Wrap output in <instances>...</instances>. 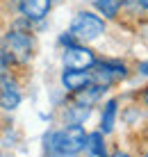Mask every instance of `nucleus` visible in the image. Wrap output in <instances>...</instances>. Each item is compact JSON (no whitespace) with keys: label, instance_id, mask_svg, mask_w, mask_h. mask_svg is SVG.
I'll return each instance as SVG.
<instances>
[{"label":"nucleus","instance_id":"f257e3e1","mask_svg":"<svg viewBox=\"0 0 148 157\" xmlns=\"http://www.w3.org/2000/svg\"><path fill=\"white\" fill-rule=\"evenodd\" d=\"M84 144H87V132L82 125H66L46 137V148L50 153H62V155H78L80 150H84Z\"/></svg>","mask_w":148,"mask_h":157},{"label":"nucleus","instance_id":"f03ea898","mask_svg":"<svg viewBox=\"0 0 148 157\" xmlns=\"http://www.w3.org/2000/svg\"><path fill=\"white\" fill-rule=\"evenodd\" d=\"M32 50H34V39L30 32L23 30H9L5 34V55H7L9 64H25L32 59Z\"/></svg>","mask_w":148,"mask_h":157},{"label":"nucleus","instance_id":"7ed1b4c3","mask_svg":"<svg viewBox=\"0 0 148 157\" xmlns=\"http://www.w3.org/2000/svg\"><path fill=\"white\" fill-rule=\"evenodd\" d=\"M105 32V21L94 12H80L71 21V34L78 41H94Z\"/></svg>","mask_w":148,"mask_h":157},{"label":"nucleus","instance_id":"20e7f679","mask_svg":"<svg viewBox=\"0 0 148 157\" xmlns=\"http://www.w3.org/2000/svg\"><path fill=\"white\" fill-rule=\"evenodd\" d=\"M128 75V68L125 64L121 62H96L91 66V84H98V86H107L114 84L116 80H123Z\"/></svg>","mask_w":148,"mask_h":157},{"label":"nucleus","instance_id":"39448f33","mask_svg":"<svg viewBox=\"0 0 148 157\" xmlns=\"http://www.w3.org/2000/svg\"><path fill=\"white\" fill-rule=\"evenodd\" d=\"M62 62L66 68H91L96 64V55L91 48H87L84 43H71V46L64 48Z\"/></svg>","mask_w":148,"mask_h":157},{"label":"nucleus","instance_id":"423d86ee","mask_svg":"<svg viewBox=\"0 0 148 157\" xmlns=\"http://www.w3.org/2000/svg\"><path fill=\"white\" fill-rule=\"evenodd\" d=\"M62 84L71 94H78L84 86L91 84V71L89 68H64L62 73Z\"/></svg>","mask_w":148,"mask_h":157},{"label":"nucleus","instance_id":"0eeeda50","mask_svg":"<svg viewBox=\"0 0 148 157\" xmlns=\"http://www.w3.org/2000/svg\"><path fill=\"white\" fill-rule=\"evenodd\" d=\"M53 0H18V9L27 21H41L50 12Z\"/></svg>","mask_w":148,"mask_h":157},{"label":"nucleus","instance_id":"6e6552de","mask_svg":"<svg viewBox=\"0 0 148 157\" xmlns=\"http://www.w3.org/2000/svg\"><path fill=\"white\" fill-rule=\"evenodd\" d=\"M21 105V91H18V84L14 80L5 78L0 82V107L7 112H14L16 107Z\"/></svg>","mask_w":148,"mask_h":157},{"label":"nucleus","instance_id":"1a4fd4ad","mask_svg":"<svg viewBox=\"0 0 148 157\" xmlns=\"http://www.w3.org/2000/svg\"><path fill=\"white\" fill-rule=\"evenodd\" d=\"M89 116H91V105H82V102H75L64 112L66 125H84Z\"/></svg>","mask_w":148,"mask_h":157},{"label":"nucleus","instance_id":"9d476101","mask_svg":"<svg viewBox=\"0 0 148 157\" xmlns=\"http://www.w3.org/2000/svg\"><path fill=\"white\" fill-rule=\"evenodd\" d=\"M116 112H119V100L116 98H109L105 105H103V114H100V132L103 134H109L114 130Z\"/></svg>","mask_w":148,"mask_h":157},{"label":"nucleus","instance_id":"9b49d317","mask_svg":"<svg viewBox=\"0 0 148 157\" xmlns=\"http://www.w3.org/2000/svg\"><path fill=\"white\" fill-rule=\"evenodd\" d=\"M87 153L91 157H107V148H105V139H103V132H91L87 134V144H84Z\"/></svg>","mask_w":148,"mask_h":157},{"label":"nucleus","instance_id":"f8f14e48","mask_svg":"<svg viewBox=\"0 0 148 157\" xmlns=\"http://www.w3.org/2000/svg\"><path fill=\"white\" fill-rule=\"evenodd\" d=\"M96 9L105 18H116L121 9V0H96Z\"/></svg>","mask_w":148,"mask_h":157},{"label":"nucleus","instance_id":"ddd939ff","mask_svg":"<svg viewBox=\"0 0 148 157\" xmlns=\"http://www.w3.org/2000/svg\"><path fill=\"white\" fill-rule=\"evenodd\" d=\"M9 59H7V55H5L2 50H0V82H2L5 78H9Z\"/></svg>","mask_w":148,"mask_h":157},{"label":"nucleus","instance_id":"4468645a","mask_svg":"<svg viewBox=\"0 0 148 157\" xmlns=\"http://www.w3.org/2000/svg\"><path fill=\"white\" fill-rule=\"evenodd\" d=\"M59 43H62V46H71V43H75V36L71 34V32H68V34L64 32V34L59 36Z\"/></svg>","mask_w":148,"mask_h":157},{"label":"nucleus","instance_id":"2eb2a0df","mask_svg":"<svg viewBox=\"0 0 148 157\" xmlns=\"http://www.w3.org/2000/svg\"><path fill=\"white\" fill-rule=\"evenodd\" d=\"M139 73L148 78V62H141V64H139Z\"/></svg>","mask_w":148,"mask_h":157},{"label":"nucleus","instance_id":"dca6fc26","mask_svg":"<svg viewBox=\"0 0 148 157\" xmlns=\"http://www.w3.org/2000/svg\"><path fill=\"white\" fill-rule=\"evenodd\" d=\"M121 5H128V7H139V0H121Z\"/></svg>","mask_w":148,"mask_h":157},{"label":"nucleus","instance_id":"f3484780","mask_svg":"<svg viewBox=\"0 0 148 157\" xmlns=\"http://www.w3.org/2000/svg\"><path fill=\"white\" fill-rule=\"evenodd\" d=\"M107 157H130L128 153H121V150H119V153H114V155H107Z\"/></svg>","mask_w":148,"mask_h":157},{"label":"nucleus","instance_id":"a211bd4d","mask_svg":"<svg viewBox=\"0 0 148 157\" xmlns=\"http://www.w3.org/2000/svg\"><path fill=\"white\" fill-rule=\"evenodd\" d=\"M139 7H141V9H146V12H148V0H139Z\"/></svg>","mask_w":148,"mask_h":157},{"label":"nucleus","instance_id":"6ab92c4d","mask_svg":"<svg viewBox=\"0 0 148 157\" xmlns=\"http://www.w3.org/2000/svg\"><path fill=\"white\" fill-rule=\"evenodd\" d=\"M141 98H144V105L148 107V86H146V91H144V96H141Z\"/></svg>","mask_w":148,"mask_h":157},{"label":"nucleus","instance_id":"aec40b11","mask_svg":"<svg viewBox=\"0 0 148 157\" xmlns=\"http://www.w3.org/2000/svg\"><path fill=\"white\" fill-rule=\"evenodd\" d=\"M50 157H75V155H62V153H50Z\"/></svg>","mask_w":148,"mask_h":157},{"label":"nucleus","instance_id":"412c9836","mask_svg":"<svg viewBox=\"0 0 148 157\" xmlns=\"http://www.w3.org/2000/svg\"><path fill=\"white\" fill-rule=\"evenodd\" d=\"M144 157H148V153H146V155H144Z\"/></svg>","mask_w":148,"mask_h":157}]
</instances>
